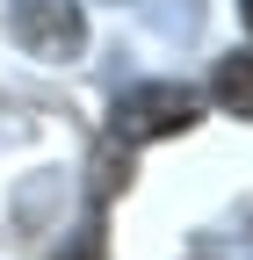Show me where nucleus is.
I'll return each mask as SVG.
<instances>
[{"label":"nucleus","mask_w":253,"mask_h":260,"mask_svg":"<svg viewBox=\"0 0 253 260\" xmlns=\"http://www.w3.org/2000/svg\"><path fill=\"white\" fill-rule=\"evenodd\" d=\"M203 109H210V102H203L196 87H181V80H138V87L116 94V109H109V138H116V145L181 138V130L203 123Z\"/></svg>","instance_id":"1"},{"label":"nucleus","mask_w":253,"mask_h":260,"mask_svg":"<svg viewBox=\"0 0 253 260\" xmlns=\"http://www.w3.org/2000/svg\"><path fill=\"white\" fill-rule=\"evenodd\" d=\"M8 37L29 58L66 65V58L87 51V8L80 0H8Z\"/></svg>","instance_id":"2"},{"label":"nucleus","mask_w":253,"mask_h":260,"mask_svg":"<svg viewBox=\"0 0 253 260\" xmlns=\"http://www.w3.org/2000/svg\"><path fill=\"white\" fill-rule=\"evenodd\" d=\"M210 102L225 109V116H246V123H253V51H225V58H217Z\"/></svg>","instance_id":"3"},{"label":"nucleus","mask_w":253,"mask_h":260,"mask_svg":"<svg viewBox=\"0 0 253 260\" xmlns=\"http://www.w3.org/2000/svg\"><path fill=\"white\" fill-rule=\"evenodd\" d=\"M217 260H253V232H246V239H232L225 253H217Z\"/></svg>","instance_id":"4"},{"label":"nucleus","mask_w":253,"mask_h":260,"mask_svg":"<svg viewBox=\"0 0 253 260\" xmlns=\"http://www.w3.org/2000/svg\"><path fill=\"white\" fill-rule=\"evenodd\" d=\"M239 22H246V29H253V0H239Z\"/></svg>","instance_id":"5"}]
</instances>
